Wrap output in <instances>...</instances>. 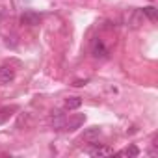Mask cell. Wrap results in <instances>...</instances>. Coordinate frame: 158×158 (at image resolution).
Instances as JSON below:
<instances>
[{
    "label": "cell",
    "mask_w": 158,
    "mask_h": 158,
    "mask_svg": "<svg viewBox=\"0 0 158 158\" xmlns=\"http://www.w3.org/2000/svg\"><path fill=\"white\" fill-rule=\"evenodd\" d=\"M89 156H112L114 154V149L112 147H106V145H99V143H91V147L86 151Z\"/></svg>",
    "instance_id": "obj_1"
},
{
    "label": "cell",
    "mask_w": 158,
    "mask_h": 158,
    "mask_svg": "<svg viewBox=\"0 0 158 158\" xmlns=\"http://www.w3.org/2000/svg\"><path fill=\"white\" fill-rule=\"evenodd\" d=\"M91 54H93V58H97V60L108 58V48H106V45L102 43V39H95V41L91 43Z\"/></svg>",
    "instance_id": "obj_2"
},
{
    "label": "cell",
    "mask_w": 158,
    "mask_h": 158,
    "mask_svg": "<svg viewBox=\"0 0 158 158\" xmlns=\"http://www.w3.org/2000/svg\"><path fill=\"white\" fill-rule=\"evenodd\" d=\"M15 69L11 65H2L0 67V84H10L15 80Z\"/></svg>",
    "instance_id": "obj_3"
},
{
    "label": "cell",
    "mask_w": 158,
    "mask_h": 158,
    "mask_svg": "<svg viewBox=\"0 0 158 158\" xmlns=\"http://www.w3.org/2000/svg\"><path fill=\"white\" fill-rule=\"evenodd\" d=\"M84 121H86V115H74V117L69 115V119H65L63 130H76V128H80L84 125Z\"/></svg>",
    "instance_id": "obj_4"
},
{
    "label": "cell",
    "mask_w": 158,
    "mask_h": 158,
    "mask_svg": "<svg viewBox=\"0 0 158 158\" xmlns=\"http://www.w3.org/2000/svg\"><path fill=\"white\" fill-rule=\"evenodd\" d=\"M65 114H61L60 110H56V112H52V117H50V123H52V127L56 128V130H63V127H65Z\"/></svg>",
    "instance_id": "obj_5"
},
{
    "label": "cell",
    "mask_w": 158,
    "mask_h": 158,
    "mask_svg": "<svg viewBox=\"0 0 158 158\" xmlns=\"http://www.w3.org/2000/svg\"><path fill=\"white\" fill-rule=\"evenodd\" d=\"M117 154L123 156V158H136V156H139V149H138L136 145H128V147L121 149Z\"/></svg>",
    "instance_id": "obj_6"
},
{
    "label": "cell",
    "mask_w": 158,
    "mask_h": 158,
    "mask_svg": "<svg viewBox=\"0 0 158 158\" xmlns=\"http://www.w3.org/2000/svg\"><path fill=\"white\" fill-rule=\"evenodd\" d=\"M21 23H23V24H28V26H34V24L39 23V15L34 13V11H26V13L21 17Z\"/></svg>",
    "instance_id": "obj_7"
},
{
    "label": "cell",
    "mask_w": 158,
    "mask_h": 158,
    "mask_svg": "<svg viewBox=\"0 0 158 158\" xmlns=\"http://www.w3.org/2000/svg\"><path fill=\"white\" fill-rule=\"evenodd\" d=\"M99 136H101V128H99V127H91V128H88V130L84 132V136H82V138L93 143V141H95Z\"/></svg>",
    "instance_id": "obj_8"
},
{
    "label": "cell",
    "mask_w": 158,
    "mask_h": 158,
    "mask_svg": "<svg viewBox=\"0 0 158 158\" xmlns=\"http://www.w3.org/2000/svg\"><path fill=\"white\" fill-rule=\"evenodd\" d=\"M82 106V99L80 97H69L65 101V110H76Z\"/></svg>",
    "instance_id": "obj_9"
},
{
    "label": "cell",
    "mask_w": 158,
    "mask_h": 158,
    "mask_svg": "<svg viewBox=\"0 0 158 158\" xmlns=\"http://www.w3.org/2000/svg\"><path fill=\"white\" fill-rule=\"evenodd\" d=\"M141 19H143V13H141V10H136V11H132V15H130V26H139L141 24Z\"/></svg>",
    "instance_id": "obj_10"
},
{
    "label": "cell",
    "mask_w": 158,
    "mask_h": 158,
    "mask_svg": "<svg viewBox=\"0 0 158 158\" xmlns=\"http://www.w3.org/2000/svg\"><path fill=\"white\" fill-rule=\"evenodd\" d=\"M13 110H15V108H8V106H6V108H0V125L6 123V121L13 115V114H11Z\"/></svg>",
    "instance_id": "obj_11"
},
{
    "label": "cell",
    "mask_w": 158,
    "mask_h": 158,
    "mask_svg": "<svg viewBox=\"0 0 158 158\" xmlns=\"http://www.w3.org/2000/svg\"><path fill=\"white\" fill-rule=\"evenodd\" d=\"M141 13H143V15H147V19H151V21H156V10H154L152 6H147V8H143V10H141Z\"/></svg>",
    "instance_id": "obj_12"
}]
</instances>
